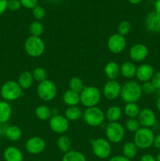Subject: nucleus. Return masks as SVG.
Instances as JSON below:
<instances>
[{"mask_svg":"<svg viewBox=\"0 0 160 161\" xmlns=\"http://www.w3.org/2000/svg\"><path fill=\"white\" fill-rule=\"evenodd\" d=\"M143 92L141 85L136 81H128L122 86L120 97L125 103H136L141 99Z\"/></svg>","mask_w":160,"mask_h":161,"instance_id":"f257e3e1","label":"nucleus"},{"mask_svg":"<svg viewBox=\"0 0 160 161\" xmlns=\"http://www.w3.org/2000/svg\"><path fill=\"white\" fill-rule=\"evenodd\" d=\"M155 137V135L152 129L141 127V128L134 133L133 142L138 149H147L153 146Z\"/></svg>","mask_w":160,"mask_h":161,"instance_id":"f03ea898","label":"nucleus"},{"mask_svg":"<svg viewBox=\"0 0 160 161\" xmlns=\"http://www.w3.org/2000/svg\"><path fill=\"white\" fill-rule=\"evenodd\" d=\"M100 98V91L93 86H85L84 89L80 93V103L86 108L97 106Z\"/></svg>","mask_w":160,"mask_h":161,"instance_id":"7ed1b4c3","label":"nucleus"},{"mask_svg":"<svg viewBox=\"0 0 160 161\" xmlns=\"http://www.w3.org/2000/svg\"><path fill=\"white\" fill-rule=\"evenodd\" d=\"M24 50L31 58H39L45 52V42L41 37L30 36L24 42Z\"/></svg>","mask_w":160,"mask_h":161,"instance_id":"20e7f679","label":"nucleus"},{"mask_svg":"<svg viewBox=\"0 0 160 161\" xmlns=\"http://www.w3.org/2000/svg\"><path fill=\"white\" fill-rule=\"evenodd\" d=\"M91 148L94 155L99 159H107L111 156L112 147L111 142L104 138H97L90 141Z\"/></svg>","mask_w":160,"mask_h":161,"instance_id":"39448f33","label":"nucleus"},{"mask_svg":"<svg viewBox=\"0 0 160 161\" xmlns=\"http://www.w3.org/2000/svg\"><path fill=\"white\" fill-rule=\"evenodd\" d=\"M22 91L17 81L9 80L2 86L0 94L6 102H13L21 97Z\"/></svg>","mask_w":160,"mask_h":161,"instance_id":"423d86ee","label":"nucleus"},{"mask_svg":"<svg viewBox=\"0 0 160 161\" xmlns=\"http://www.w3.org/2000/svg\"><path fill=\"white\" fill-rule=\"evenodd\" d=\"M83 117L88 125L93 127H97L104 123L105 114L101 108L97 106H93L86 108L83 112Z\"/></svg>","mask_w":160,"mask_h":161,"instance_id":"0eeeda50","label":"nucleus"},{"mask_svg":"<svg viewBox=\"0 0 160 161\" xmlns=\"http://www.w3.org/2000/svg\"><path fill=\"white\" fill-rule=\"evenodd\" d=\"M37 94L43 102H51L56 97L57 94V87L52 80H46L38 84Z\"/></svg>","mask_w":160,"mask_h":161,"instance_id":"6e6552de","label":"nucleus"},{"mask_svg":"<svg viewBox=\"0 0 160 161\" xmlns=\"http://www.w3.org/2000/svg\"><path fill=\"white\" fill-rule=\"evenodd\" d=\"M105 135L110 142L119 143L125 137V129L120 123H109L105 128Z\"/></svg>","mask_w":160,"mask_h":161,"instance_id":"1a4fd4ad","label":"nucleus"},{"mask_svg":"<svg viewBox=\"0 0 160 161\" xmlns=\"http://www.w3.org/2000/svg\"><path fill=\"white\" fill-rule=\"evenodd\" d=\"M49 127L54 133L62 135L68 130L69 121L62 115H53L49 120Z\"/></svg>","mask_w":160,"mask_h":161,"instance_id":"9d476101","label":"nucleus"},{"mask_svg":"<svg viewBox=\"0 0 160 161\" xmlns=\"http://www.w3.org/2000/svg\"><path fill=\"white\" fill-rule=\"evenodd\" d=\"M126 39L125 36H122L118 33L111 35L108 39V48L111 53H120L126 47Z\"/></svg>","mask_w":160,"mask_h":161,"instance_id":"9b49d317","label":"nucleus"},{"mask_svg":"<svg viewBox=\"0 0 160 161\" xmlns=\"http://www.w3.org/2000/svg\"><path fill=\"white\" fill-rule=\"evenodd\" d=\"M45 149V142L39 136H33L28 138L25 142V149L31 155H38Z\"/></svg>","mask_w":160,"mask_h":161,"instance_id":"f8f14e48","label":"nucleus"},{"mask_svg":"<svg viewBox=\"0 0 160 161\" xmlns=\"http://www.w3.org/2000/svg\"><path fill=\"white\" fill-rule=\"evenodd\" d=\"M122 86L116 80H108L103 87V94L108 100H115L120 96Z\"/></svg>","mask_w":160,"mask_h":161,"instance_id":"ddd939ff","label":"nucleus"},{"mask_svg":"<svg viewBox=\"0 0 160 161\" xmlns=\"http://www.w3.org/2000/svg\"><path fill=\"white\" fill-rule=\"evenodd\" d=\"M130 59L135 62H141L144 61L148 55V49L144 44L136 43L133 45L129 51Z\"/></svg>","mask_w":160,"mask_h":161,"instance_id":"4468645a","label":"nucleus"},{"mask_svg":"<svg viewBox=\"0 0 160 161\" xmlns=\"http://www.w3.org/2000/svg\"><path fill=\"white\" fill-rule=\"evenodd\" d=\"M137 119L141 127L151 128L156 123V115L152 109L145 108L141 109Z\"/></svg>","mask_w":160,"mask_h":161,"instance_id":"2eb2a0df","label":"nucleus"},{"mask_svg":"<svg viewBox=\"0 0 160 161\" xmlns=\"http://www.w3.org/2000/svg\"><path fill=\"white\" fill-rule=\"evenodd\" d=\"M145 27L147 31L153 33L160 32V14L152 11L149 13L145 19Z\"/></svg>","mask_w":160,"mask_h":161,"instance_id":"dca6fc26","label":"nucleus"},{"mask_svg":"<svg viewBox=\"0 0 160 161\" xmlns=\"http://www.w3.org/2000/svg\"><path fill=\"white\" fill-rule=\"evenodd\" d=\"M154 69L151 64H142L136 68V77L139 81L144 83V82L151 81L153 76Z\"/></svg>","mask_w":160,"mask_h":161,"instance_id":"f3484780","label":"nucleus"},{"mask_svg":"<svg viewBox=\"0 0 160 161\" xmlns=\"http://www.w3.org/2000/svg\"><path fill=\"white\" fill-rule=\"evenodd\" d=\"M5 161H23L24 155L21 150L15 146H9L3 153Z\"/></svg>","mask_w":160,"mask_h":161,"instance_id":"a211bd4d","label":"nucleus"},{"mask_svg":"<svg viewBox=\"0 0 160 161\" xmlns=\"http://www.w3.org/2000/svg\"><path fill=\"white\" fill-rule=\"evenodd\" d=\"M104 73L109 80H115L120 75V66L115 61H109L104 67Z\"/></svg>","mask_w":160,"mask_h":161,"instance_id":"6ab92c4d","label":"nucleus"},{"mask_svg":"<svg viewBox=\"0 0 160 161\" xmlns=\"http://www.w3.org/2000/svg\"><path fill=\"white\" fill-rule=\"evenodd\" d=\"M63 101L67 106H77L80 103V94L68 89L63 94Z\"/></svg>","mask_w":160,"mask_h":161,"instance_id":"aec40b11","label":"nucleus"},{"mask_svg":"<svg viewBox=\"0 0 160 161\" xmlns=\"http://www.w3.org/2000/svg\"><path fill=\"white\" fill-rule=\"evenodd\" d=\"M136 66L133 62L125 61L120 65V74L125 79H132L136 76Z\"/></svg>","mask_w":160,"mask_h":161,"instance_id":"412c9836","label":"nucleus"},{"mask_svg":"<svg viewBox=\"0 0 160 161\" xmlns=\"http://www.w3.org/2000/svg\"><path fill=\"white\" fill-rule=\"evenodd\" d=\"M34 78H33L32 73L28 71H24L21 72L20 75H19L17 83L20 85L22 90H28L32 86L34 83Z\"/></svg>","mask_w":160,"mask_h":161,"instance_id":"4be33fe9","label":"nucleus"},{"mask_svg":"<svg viewBox=\"0 0 160 161\" xmlns=\"http://www.w3.org/2000/svg\"><path fill=\"white\" fill-rule=\"evenodd\" d=\"M4 134L6 138H7V139L12 142L19 141L21 138L22 135H23L21 129L15 125H12L6 127Z\"/></svg>","mask_w":160,"mask_h":161,"instance_id":"5701e85b","label":"nucleus"},{"mask_svg":"<svg viewBox=\"0 0 160 161\" xmlns=\"http://www.w3.org/2000/svg\"><path fill=\"white\" fill-rule=\"evenodd\" d=\"M12 116V108L6 101L0 102V123L6 124Z\"/></svg>","mask_w":160,"mask_h":161,"instance_id":"b1692460","label":"nucleus"},{"mask_svg":"<svg viewBox=\"0 0 160 161\" xmlns=\"http://www.w3.org/2000/svg\"><path fill=\"white\" fill-rule=\"evenodd\" d=\"M122 116V109L120 107L117 106V105H113V106L108 108L106 112V114H105V116H106L107 119L109 121V123L118 122L121 119Z\"/></svg>","mask_w":160,"mask_h":161,"instance_id":"393cba45","label":"nucleus"},{"mask_svg":"<svg viewBox=\"0 0 160 161\" xmlns=\"http://www.w3.org/2000/svg\"><path fill=\"white\" fill-rule=\"evenodd\" d=\"M83 113L78 106H68L64 112V116L68 121H77L83 116Z\"/></svg>","mask_w":160,"mask_h":161,"instance_id":"a878e982","label":"nucleus"},{"mask_svg":"<svg viewBox=\"0 0 160 161\" xmlns=\"http://www.w3.org/2000/svg\"><path fill=\"white\" fill-rule=\"evenodd\" d=\"M122 152L124 157L131 160L134 158L137 154L138 148L133 142H127L122 146Z\"/></svg>","mask_w":160,"mask_h":161,"instance_id":"bb28decb","label":"nucleus"},{"mask_svg":"<svg viewBox=\"0 0 160 161\" xmlns=\"http://www.w3.org/2000/svg\"><path fill=\"white\" fill-rule=\"evenodd\" d=\"M35 113L36 117L42 121L50 120V118L52 117V111L47 105H39L35 108Z\"/></svg>","mask_w":160,"mask_h":161,"instance_id":"cd10ccee","label":"nucleus"},{"mask_svg":"<svg viewBox=\"0 0 160 161\" xmlns=\"http://www.w3.org/2000/svg\"><path fill=\"white\" fill-rule=\"evenodd\" d=\"M62 161H86V157L83 153L71 149L64 153L62 157Z\"/></svg>","mask_w":160,"mask_h":161,"instance_id":"c85d7f7f","label":"nucleus"},{"mask_svg":"<svg viewBox=\"0 0 160 161\" xmlns=\"http://www.w3.org/2000/svg\"><path fill=\"white\" fill-rule=\"evenodd\" d=\"M56 146L60 151L65 153L72 149V141L66 135H61L56 140Z\"/></svg>","mask_w":160,"mask_h":161,"instance_id":"c756f323","label":"nucleus"},{"mask_svg":"<svg viewBox=\"0 0 160 161\" xmlns=\"http://www.w3.org/2000/svg\"><path fill=\"white\" fill-rule=\"evenodd\" d=\"M68 86L69 89L75 91V92L78 93V94H80L85 87L84 83H83V81L82 80V79H80L78 76L72 77L70 79V80H69Z\"/></svg>","mask_w":160,"mask_h":161,"instance_id":"7c9ffc66","label":"nucleus"},{"mask_svg":"<svg viewBox=\"0 0 160 161\" xmlns=\"http://www.w3.org/2000/svg\"><path fill=\"white\" fill-rule=\"evenodd\" d=\"M140 112L141 108L136 103H127L124 108V113L129 118H136Z\"/></svg>","mask_w":160,"mask_h":161,"instance_id":"2f4dec72","label":"nucleus"},{"mask_svg":"<svg viewBox=\"0 0 160 161\" xmlns=\"http://www.w3.org/2000/svg\"><path fill=\"white\" fill-rule=\"evenodd\" d=\"M29 32L31 36L40 37L44 32V27L39 20L32 21L29 25Z\"/></svg>","mask_w":160,"mask_h":161,"instance_id":"473e14b6","label":"nucleus"},{"mask_svg":"<svg viewBox=\"0 0 160 161\" xmlns=\"http://www.w3.org/2000/svg\"><path fill=\"white\" fill-rule=\"evenodd\" d=\"M31 73L35 81L39 83L47 80V72L42 67H36Z\"/></svg>","mask_w":160,"mask_h":161,"instance_id":"72a5a7b5","label":"nucleus"},{"mask_svg":"<svg viewBox=\"0 0 160 161\" xmlns=\"http://www.w3.org/2000/svg\"><path fill=\"white\" fill-rule=\"evenodd\" d=\"M125 128L132 133H135L141 128V124L136 118H130L125 122Z\"/></svg>","mask_w":160,"mask_h":161,"instance_id":"f704fd0d","label":"nucleus"},{"mask_svg":"<svg viewBox=\"0 0 160 161\" xmlns=\"http://www.w3.org/2000/svg\"><path fill=\"white\" fill-rule=\"evenodd\" d=\"M130 30H131V24H130V22L128 21V20H122L118 25L117 33L122 36H125L130 33Z\"/></svg>","mask_w":160,"mask_h":161,"instance_id":"c9c22d12","label":"nucleus"},{"mask_svg":"<svg viewBox=\"0 0 160 161\" xmlns=\"http://www.w3.org/2000/svg\"><path fill=\"white\" fill-rule=\"evenodd\" d=\"M32 15L36 20H41L45 17V10L42 6H36L32 9Z\"/></svg>","mask_w":160,"mask_h":161,"instance_id":"e433bc0d","label":"nucleus"},{"mask_svg":"<svg viewBox=\"0 0 160 161\" xmlns=\"http://www.w3.org/2000/svg\"><path fill=\"white\" fill-rule=\"evenodd\" d=\"M141 90H142L143 94H147V95L154 94L156 91V89H155V86H154V85L152 84L151 81L143 83V84L141 85Z\"/></svg>","mask_w":160,"mask_h":161,"instance_id":"4c0bfd02","label":"nucleus"},{"mask_svg":"<svg viewBox=\"0 0 160 161\" xmlns=\"http://www.w3.org/2000/svg\"><path fill=\"white\" fill-rule=\"evenodd\" d=\"M20 0H8L7 9L10 11H17L21 7Z\"/></svg>","mask_w":160,"mask_h":161,"instance_id":"58836bf2","label":"nucleus"},{"mask_svg":"<svg viewBox=\"0 0 160 161\" xmlns=\"http://www.w3.org/2000/svg\"><path fill=\"white\" fill-rule=\"evenodd\" d=\"M21 6L26 9H31L38 6L39 0H20Z\"/></svg>","mask_w":160,"mask_h":161,"instance_id":"ea45409f","label":"nucleus"},{"mask_svg":"<svg viewBox=\"0 0 160 161\" xmlns=\"http://www.w3.org/2000/svg\"><path fill=\"white\" fill-rule=\"evenodd\" d=\"M151 82L154 85L156 91L160 90V72H156L154 73L153 76L151 80Z\"/></svg>","mask_w":160,"mask_h":161,"instance_id":"a19ab883","label":"nucleus"},{"mask_svg":"<svg viewBox=\"0 0 160 161\" xmlns=\"http://www.w3.org/2000/svg\"><path fill=\"white\" fill-rule=\"evenodd\" d=\"M8 0H0V15L4 14L7 9Z\"/></svg>","mask_w":160,"mask_h":161,"instance_id":"79ce46f5","label":"nucleus"},{"mask_svg":"<svg viewBox=\"0 0 160 161\" xmlns=\"http://www.w3.org/2000/svg\"><path fill=\"white\" fill-rule=\"evenodd\" d=\"M109 161H131L130 159L126 158L123 155H116L111 157Z\"/></svg>","mask_w":160,"mask_h":161,"instance_id":"37998d69","label":"nucleus"},{"mask_svg":"<svg viewBox=\"0 0 160 161\" xmlns=\"http://www.w3.org/2000/svg\"><path fill=\"white\" fill-rule=\"evenodd\" d=\"M140 161H156V159L152 154H144L141 157Z\"/></svg>","mask_w":160,"mask_h":161,"instance_id":"c03bdc74","label":"nucleus"},{"mask_svg":"<svg viewBox=\"0 0 160 161\" xmlns=\"http://www.w3.org/2000/svg\"><path fill=\"white\" fill-rule=\"evenodd\" d=\"M153 146H155L157 149L160 150V134L155 135V140H154Z\"/></svg>","mask_w":160,"mask_h":161,"instance_id":"a18cd8bd","label":"nucleus"},{"mask_svg":"<svg viewBox=\"0 0 160 161\" xmlns=\"http://www.w3.org/2000/svg\"><path fill=\"white\" fill-rule=\"evenodd\" d=\"M155 11L160 14V0H156L155 3Z\"/></svg>","mask_w":160,"mask_h":161,"instance_id":"49530a36","label":"nucleus"},{"mask_svg":"<svg viewBox=\"0 0 160 161\" xmlns=\"http://www.w3.org/2000/svg\"><path fill=\"white\" fill-rule=\"evenodd\" d=\"M142 1L143 0H128L129 3H130L131 4H133V5L140 4V3H141Z\"/></svg>","mask_w":160,"mask_h":161,"instance_id":"de8ad7c7","label":"nucleus"},{"mask_svg":"<svg viewBox=\"0 0 160 161\" xmlns=\"http://www.w3.org/2000/svg\"><path fill=\"white\" fill-rule=\"evenodd\" d=\"M156 108H157V110H158V111L160 113V95L158 96V98H157V101H156Z\"/></svg>","mask_w":160,"mask_h":161,"instance_id":"09e8293b","label":"nucleus"},{"mask_svg":"<svg viewBox=\"0 0 160 161\" xmlns=\"http://www.w3.org/2000/svg\"><path fill=\"white\" fill-rule=\"evenodd\" d=\"M155 159H156V161H160V152L158 153V154L157 155V157H155Z\"/></svg>","mask_w":160,"mask_h":161,"instance_id":"8fccbe9b","label":"nucleus"},{"mask_svg":"<svg viewBox=\"0 0 160 161\" xmlns=\"http://www.w3.org/2000/svg\"><path fill=\"white\" fill-rule=\"evenodd\" d=\"M3 124L2 123H0V133H1V131L3 130Z\"/></svg>","mask_w":160,"mask_h":161,"instance_id":"3c124183","label":"nucleus"},{"mask_svg":"<svg viewBox=\"0 0 160 161\" xmlns=\"http://www.w3.org/2000/svg\"><path fill=\"white\" fill-rule=\"evenodd\" d=\"M36 161H42V160H36Z\"/></svg>","mask_w":160,"mask_h":161,"instance_id":"603ef678","label":"nucleus"}]
</instances>
